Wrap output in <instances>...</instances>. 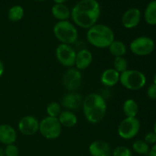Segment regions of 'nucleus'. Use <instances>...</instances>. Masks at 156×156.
Segmentation results:
<instances>
[{
	"instance_id": "1",
	"label": "nucleus",
	"mask_w": 156,
	"mask_h": 156,
	"mask_svg": "<svg viewBox=\"0 0 156 156\" xmlns=\"http://www.w3.org/2000/svg\"><path fill=\"white\" fill-rule=\"evenodd\" d=\"M100 15L101 8L96 0H81L71 12L73 22L85 29H89L96 24Z\"/></svg>"
},
{
	"instance_id": "2",
	"label": "nucleus",
	"mask_w": 156,
	"mask_h": 156,
	"mask_svg": "<svg viewBox=\"0 0 156 156\" xmlns=\"http://www.w3.org/2000/svg\"><path fill=\"white\" fill-rule=\"evenodd\" d=\"M83 112L89 123L96 124L101 121L107 112V105L101 95L95 93L88 94L82 103Z\"/></svg>"
},
{
	"instance_id": "3",
	"label": "nucleus",
	"mask_w": 156,
	"mask_h": 156,
	"mask_svg": "<svg viewBox=\"0 0 156 156\" xmlns=\"http://www.w3.org/2000/svg\"><path fill=\"white\" fill-rule=\"evenodd\" d=\"M87 41L98 48H107L114 41V33L108 26L102 24H96L88 29Z\"/></svg>"
},
{
	"instance_id": "4",
	"label": "nucleus",
	"mask_w": 156,
	"mask_h": 156,
	"mask_svg": "<svg viewBox=\"0 0 156 156\" xmlns=\"http://www.w3.org/2000/svg\"><path fill=\"white\" fill-rule=\"evenodd\" d=\"M53 34L61 44H71L77 41L79 34L76 27L68 21H59L53 27Z\"/></svg>"
},
{
	"instance_id": "5",
	"label": "nucleus",
	"mask_w": 156,
	"mask_h": 156,
	"mask_svg": "<svg viewBox=\"0 0 156 156\" xmlns=\"http://www.w3.org/2000/svg\"><path fill=\"white\" fill-rule=\"evenodd\" d=\"M120 82L126 89L137 91L146 84L145 74L139 70L126 69L120 75Z\"/></svg>"
},
{
	"instance_id": "6",
	"label": "nucleus",
	"mask_w": 156,
	"mask_h": 156,
	"mask_svg": "<svg viewBox=\"0 0 156 156\" xmlns=\"http://www.w3.org/2000/svg\"><path fill=\"white\" fill-rule=\"evenodd\" d=\"M39 131L44 138L56 140L60 136L62 126L58 118L47 116L40 122Z\"/></svg>"
},
{
	"instance_id": "7",
	"label": "nucleus",
	"mask_w": 156,
	"mask_h": 156,
	"mask_svg": "<svg viewBox=\"0 0 156 156\" xmlns=\"http://www.w3.org/2000/svg\"><path fill=\"white\" fill-rule=\"evenodd\" d=\"M155 47V42L152 38L147 36H140L130 43L129 49L136 56H146L154 51Z\"/></svg>"
},
{
	"instance_id": "8",
	"label": "nucleus",
	"mask_w": 156,
	"mask_h": 156,
	"mask_svg": "<svg viewBox=\"0 0 156 156\" xmlns=\"http://www.w3.org/2000/svg\"><path fill=\"white\" fill-rule=\"evenodd\" d=\"M140 126V121L136 117H126L119 124L117 133L123 140H132L139 133Z\"/></svg>"
},
{
	"instance_id": "9",
	"label": "nucleus",
	"mask_w": 156,
	"mask_h": 156,
	"mask_svg": "<svg viewBox=\"0 0 156 156\" xmlns=\"http://www.w3.org/2000/svg\"><path fill=\"white\" fill-rule=\"evenodd\" d=\"M56 56L58 62L66 67L75 66L76 52L71 45L60 44L56 50Z\"/></svg>"
},
{
	"instance_id": "10",
	"label": "nucleus",
	"mask_w": 156,
	"mask_h": 156,
	"mask_svg": "<svg viewBox=\"0 0 156 156\" xmlns=\"http://www.w3.org/2000/svg\"><path fill=\"white\" fill-rule=\"evenodd\" d=\"M62 81L65 88L70 91H74L80 87L82 76L80 71L77 69L70 68L64 73Z\"/></svg>"
},
{
	"instance_id": "11",
	"label": "nucleus",
	"mask_w": 156,
	"mask_h": 156,
	"mask_svg": "<svg viewBox=\"0 0 156 156\" xmlns=\"http://www.w3.org/2000/svg\"><path fill=\"white\" fill-rule=\"evenodd\" d=\"M40 122L35 117L27 115L23 117L18 123V129L23 135L33 136L39 131Z\"/></svg>"
},
{
	"instance_id": "12",
	"label": "nucleus",
	"mask_w": 156,
	"mask_h": 156,
	"mask_svg": "<svg viewBox=\"0 0 156 156\" xmlns=\"http://www.w3.org/2000/svg\"><path fill=\"white\" fill-rule=\"evenodd\" d=\"M83 98L82 95L78 93L71 91L65 94L61 101V105L67 111H76L82 106Z\"/></svg>"
},
{
	"instance_id": "13",
	"label": "nucleus",
	"mask_w": 156,
	"mask_h": 156,
	"mask_svg": "<svg viewBox=\"0 0 156 156\" xmlns=\"http://www.w3.org/2000/svg\"><path fill=\"white\" fill-rule=\"evenodd\" d=\"M141 20V12L136 8L128 9L124 12L122 17V24L123 27L127 29L134 28L136 27Z\"/></svg>"
},
{
	"instance_id": "14",
	"label": "nucleus",
	"mask_w": 156,
	"mask_h": 156,
	"mask_svg": "<svg viewBox=\"0 0 156 156\" xmlns=\"http://www.w3.org/2000/svg\"><path fill=\"white\" fill-rule=\"evenodd\" d=\"M88 151L91 156H111L112 154L110 145L102 140H96L91 143Z\"/></svg>"
},
{
	"instance_id": "15",
	"label": "nucleus",
	"mask_w": 156,
	"mask_h": 156,
	"mask_svg": "<svg viewBox=\"0 0 156 156\" xmlns=\"http://www.w3.org/2000/svg\"><path fill=\"white\" fill-rule=\"evenodd\" d=\"M93 60L92 53L87 49H82L76 53L75 66L78 70H84L90 66Z\"/></svg>"
},
{
	"instance_id": "16",
	"label": "nucleus",
	"mask_w": 156,
	"mask_h": 156,
	"mask_svg": "<svg viewBox=\"0 0 156 156\" xmlns=\"http://www.w3.org/2000/svg\"><path fill=\"white\" fill-rule=\"evenodd\" d=\"M17 140V133L9 124L0 125V143L4 145L14 144Z\"/></svg>"
},
{
	"instance_id": "17",
	"label": "nucleus",
	"mask_w": 156,
	"mask_h": 156,
	"mask_svg": "<svg viewBox=\"0 0 156 156\" xmlns=\"http://www.w3.org/2000/svg\"><path fill=\"white\" fill-rule=\"evenodd\" d=\"M120 73L114 68L108 69L102 73L101 76V82L108 87H112L120 82Z\"/></svg>"
},
{
	"instance_id": "18",
	"label": "nucleus",
	"mask_w": 156,
	"mask_h": 156,
	"mask_svg": "<svg viewBox=\"0 0 156 156\" xmlns=\"http://www.w3.org/2000/svg\"><path fill=\"white\" fill-rule=\"evenodd\" d=\"M58 120H59L61 126L67 128L73 127L76 126L78 122V119L76 114L73 111H67V110L61 112V114L58 117Z\"/></svg>"
},
{
	"instance_id": "19",
	"label": "nucleus",
	"mask_w": 156,
	"mask_h": 156,
	"mask_svg": "<svg viewBox=\"0 0 156 156\" xmlns=\"http://www.w3.org/2000/svg\"><path fill=\"white\" fill-rule=\"evenodd\" d=\"M52 14L53 17L59 21H67L71 16V12L64 4H55L52 7Z\"/></svg>"
},
{
	"instance_id": "20",
	"label": "nucleus",
	"mask_w": 156,
	"mask_h": 156,
	"mask_svg": "<svg viewBox=\"0 0 156 156\" xmlns=\"http://www.w3.org/2000/svg\"><path fill=\"white\" fill-rule=\"evenodd\" d=\"M145 21L149 25H156V0L150 2L144 12Z\"/></svg>"
},
{
	"instance_id": "21",
	"label": "nucleus",
	"mask_w": 156,
	"mask_h": 156,
	"mask_svg": "<svg viewBox=\"0 0 156 156\" xmlns=\"http://www.w3.org/2000/svg\"><path fill=\"white\" fill-rule=\"evenodd\" d=\"M123 111L126 117H136L139 112L138 104L133 99H127L123 103Z\"/></svg>"
},
{
	"instance_id": "22",
	"label": "nucleus",
	"mask_w": 156,
	"mask_h": 156,
	"mask_svg": "<svg viewBox=\"0 0 156 156\" xmlns=\"http://www.w3.org/2000/svg\"><path fill=\"white\" fill-rule=\"evenodd\" d=\"M110 53L115 57L123 56L126 53V47L123 42L114 40L108 47Z\"/></svg>"
},
{
	"instance_id": "23",
	"label": "nucleus",
	"mask_w": 156,
	"mask_h": 156,
	"mask_svg": "<svg viewBox=\"0 0 156 156\" xmlns=\"http://www.w3.org/2000/svg\"><path fill=\"white\" fill-rule=\"evenodd\" d=\"M24 16V9L20 5H14L8 12V18L12 22H17L22 19Z\"/></svg>"
},
{
	"instance_id": "24",
	"label": "nucleus",
	"mask_w": 156,
	"mask_h": 156,
	"mask_svg": "<svg viewBox=\"0 0 156 156\" xmlns=\"http://www.w3.org/2000/svg\"><path fill=\"white\" fill-rule=\"evenodd\" d=\"M133 149L139 155H148L150 148L149 145H148L144 140H137L133 144Z\"/></svg>"
},
{
	"instance_id": "25",
	"label": "nucleus",
	"mask_w": 156,
	"mask_h": 156,
	"mask_svg": "<svg viewBox=\"0 0 156 156\" xmlns=\"http://www.w3.org/2000/svg\"><path fill=\"white\" fill-rule=\"evenodd\" d=\"M62 112V107L60 104L56 101L50 102L47 107V113L49 117H56L59 116V114Z\"/></svg>"
},
{
	"instance_id": "26",
	"label": "nucleus",
	"mask_w": 156,
	"mask_h": 156,
	"mask_svg": "<svg viewBox=\"0 0 156 156\" xmlns=\"http://www.w3.org/2000/svg\"><path fill=\"white\" fill-rule=\"evenodd\" d=\"M114 69L119 73H122L124 71L127 69L128 63L126 59H125L123 56H120V57H115L114 62Z\"/></svg>"
},
{
	"instance_id": "27",
	"label": "nucleus",
	"mask_w": 156,
	"mask_h": 156,
	"mask_svg": "<svg viewBox=\"0 0 156 156\" xmlns=\"http://www.w3.org/2000/svg\"><path fill=\"white\" fill-rule=\"evenodd\" d=\"M113 156H133V152L126 146H117L112 152Z\"/></svg>"
},
{
	"instance_id": "28",
	"label": "nucleus",
	"mask_w": 156,
	"mask_h": 156,
	"mask_svg": "<svg viewBox=\"0 0 156 156\" xmlns=\"http://www.w3.org/2000/svg\"><path fill=\"white\" fill-rule=\"evenodd\" d=\"M4 153L5 156H18L19 155V150L15 144H10L6 146L4 150Z\"/></svg>"
},
{
	"instance_id": "29",
	"label": "nucleus",
	"mask_w": 156,
	"mask_h": 156,
	"mask_svg": "<svg viewBox=\"0 0 156 156\" xmlns=\"http://www.w3.org/2000/svg\"><path fill=\"white\" fill-rule=\"evenodd\" d=\"M144 141L148 145H154L156 143V135L154 132H149L145 136Z\"/></svg>"
},
{
	"instance_id": "30",
	"label": "nucleus",
	"mask_w": 156,
	"mask_h": 156,
	"mask_svg": "<svg viewBox=\"0 0 156 156\" xmlns=\"http://www.w3.org/2000/svg\"><path fill=\"white\" fill-rule=\"evenodd\" d=\"M147 95L149 98L152 100H156V85L152 84L149 86L147 89Z\"/></svg>"
},
{
	"instance_id": "31",
	"label": "nucleus",
	"mask_w": 156,
	"mask_h": 156,
	"mask_svg": "<svg viewBox=\"0 0 156 156\" xmlns=\"http://www.w3.org/2000/svg\"><path fill=\"white\" fill-rule=\"evenodd\" d=\"M148 155H149V156H156V143L154 144L152 147L151 148Z\"/></svg>"
},
{
	"instance_id": "32",
	"label": "nucleus",
	"mask_w": 156,
	"mask_h": 156,
	"mask_svg": "<svg viewBox=\"0 0 156 156\" xmlns=\"http://www.w3.org/2000/svg\"><path fill=\"white\" fill-rule=\"evenodd\" d=\"M4 70H5L4 65H3V62H2V60H1V59H0V78H1V76L3 75V73H4Z\"/></svg>"
},
{
	"instance_id": "33",
	"label": "nucleus",
	"mask_w": 156,
	"mask_h": 156,
	"mask_svg": "<svg viewBox=\"0 0 156 156\" xmlns=\"http://www.w3.org/2000/svg\"><path fill=\"white\" fill-rule=\"evenodd\" d=\"M56 2V4H63L66 0H53Z\"/></svg>"
},
{
	"instance_id": "34",
	"label": "nucleus",
	"mask_w": 156,
	"mask_h": 156,
	"mask_svg": "<svg viewBox=\"0 0 156 156\" xmlns=\"http://www.w3.org/2000/svg\"><path fill=\"white\" fill-rule=\"evenodd\" d=\"M0 156H5L4 150L1 147H0Z\"/></svg>"
},
{
	"instance_id": "35",
	"label": "nucleus",
	"mask_w": 156,
	"mask_h": 156,
	"mask_svg": "<svg viewBox=\"0 0 156 156\" xmlns=\"http://www.w3.org/2000/svg\"><path fill=\"white\" fill-rule=\"evenodd\" d=\"M153 132L155 133V134L156 135V120H155V123H154V131Z\"/></svg>"
},
{
	"instance_id": "36",
	"label": "nucleus",
	"mask_w": 156,
	"mask_h": 156,
	"mask_svg": "<svg viewBox=\"0 0 156 156\" xmlns=\"http://www.w3.org/2000/svg\"><path fill=\"white\" fill-rule=\"evenodd\" d=\"M153 83L156 85V73H155V76H154V78H153Z\"/></svg>"
},
{
	"instance_id": "37",
	"label": "nucleus",
	"mask_w": 156,
	"mask_h": 156,
	"mask_svg": "<svg viewBox=\"0 0 156 156\" xmlns=\"http://www.w3.org/2000/svg\"><path fill=\"white\" fill-rule=\"evenodd\" d=\"M36 1H38V2H43V1H45V0H36Z\"/></svg>"
}]
</instances>
